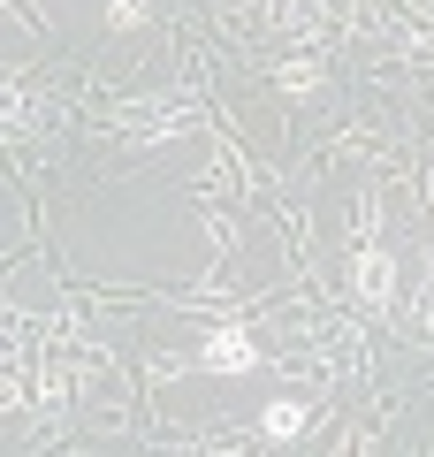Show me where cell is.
<instances>
[{
	"label": "cell",
	"mask_w": 434,
	"mask_h": 457,
	"mask_svg": "<svg viewBox=\"0 0 434 457\" xmlns=\"http://www.w3.org/2000/svg\"><path fill=\"white\" fill-rule=\"evenodd\" d=\"M198 366H206V374H252L259 351H252V336H244V328H221V336L206 343V359H198Z\"/></svg>",
	"instance_id": "cell-1"
},
{
	"label": "cell",
	"mask_w": 434,
	"mask_h": 457,
	"mask_svg": "<svg viewBox=\"0 0 434 457\" xmlns=\"http://www.w3.org/2000/svg\"><path fill=\"white\" fill-rule=\"evenodd\" d=\"M297 427H305V404H297V396H274V404L259 411V435H267V442H289Z\"/></svg>",
	"instance_id": "cell-3"
},
{
	"label": "cell",
	"mask_w": 434,
	"mask_h": 457,
	"mask_svg": "<svg viewBox=\"0 0 434 457\" xmlns=\"http://www.w3.org/2000/svg\"><path fill=\"white\" fill-rule=\"evenodd\" d=\"M358 297H366V305H388V297H396V260H388V252H366V260H358Z\"/></svg>",
	"instance_id": "cell-2"
}]
</instances>
